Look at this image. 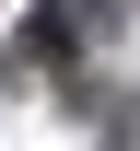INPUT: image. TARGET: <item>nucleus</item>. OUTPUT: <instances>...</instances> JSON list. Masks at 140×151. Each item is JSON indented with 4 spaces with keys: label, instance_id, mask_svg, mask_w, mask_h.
Here are the masks:
<instances>
[{
    "label": "nucleus",
    "instance_id": "obj_1",
    "mask_svg": "<svg viewBox=\"0 0 140 151\" xmlns=\"http://www.w3.org/2000/svg\"><path fill=\"white\" fill-rule=\"evenodd\" d=\"M12 58H23V70H35V58H70V12H35V23H23V47H12Z\"/></svg>",
    "mask_w": 140,
    "mask_h": 151
}]
</instances>
